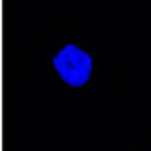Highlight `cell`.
<instances>
[{"mask_svg": "<svg viewBox=\"0 0 151 151\" xmlns=\"http://www.w3.org/2000/svg\"><path fill=\"white\" fill-rule=\"evenodd\" d=\"M46 64L58 88L69 96L91 95L102 78L99 55L82 40H55Z\"/></svg>", "mask_w": 151, "mask_h": 151, "instance_id": "cell-1", "label": "cell"}, {"mask_svg": "<svg viewBox=\"0 0 151 151\" xmlns=\"http://www.w3.org/2000/svg\"><path fill=\"white\" fill-rule=\"evenodd\" d=\"M113 151H151V147L146 144H122L116 146Z\"/></svg>", "mask_w": 151, "mask_h": 151, "instance_id": "cell-2", "label": "cell"}]
</instances>
